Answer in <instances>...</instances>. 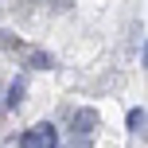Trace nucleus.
Segmentation results:
<instances>
[{"label":"nucleus","mask_w":148,"mask_h":148,"mask_svg":"<svg viewBox=\"0 0 148 148\" xmlns=\"http://www.w3.org/2000/svg\"><path fill=\"white\" fill-rule=\"evenodd\" d=\"M23 94H27V78H12V82H8L4 105H8V109H20V105H23Z\"/></svg>","instance_id":"nucleus-3"},{"label":"nucleus","mask_w":148,"mask_h":148,"mask_svg":"<svg viewBox=\"0 0 148 148\" xmlns=\"http://www.w3.org/2000/svg\"><path fill=\"white\" fill-rule=\"evenodd\" d=\"M59 148H62V144H59ZM66 148H94V136H86V133H74Z\"/></svg>","instance_id":"nucleus-6"},{"label":"nucleus","mask_w":148,"mask_h":148,"mask_svg":"<svg viewBox=\"0 0 148 148\" xmlns=\"http://www.w3.org/2000/svg\"><path fill=\"white\" fill-rule=\"evenodd\" d=\"M59 129L51 125V121H39V125H31L27 133H20V148H59Z\"/></svg>","instance_id":"nucleus-1"},{"label":"nucleus","mask_w":148,"mask_h":148,"mask_svg":"<svg viewBox=\"0 0 148 148\" xmlns=\"http://www.w3.org/2000/svg\"><path fill=\"white\" fill-rule=\"evenodd\" d=\"M125 129L129 133H144V105H133L125 113Z\"/></svg>","instance_id":"nucleus-5"},{"label":"nucleus","mask_w":148,"mask_h":148,"mask_svg":"<svg viewBox=\"0 0 148 148\" xmlns=\"http://www.w3.org/2000/svg\"><path fill=\"white\" fill-rule=\"evenodd\" d=\"M27 70H55L51 51H27Z\"/></svg>","instance_id":"nucleus-4"},{"label":"nucleus","mask_w":148,"mask_h":148,"mask_svg":"<svg viewBox=\"0 0 148 148\" xmlns=\"http://www.w3.org/2000/svg\"><path fill=\"white\" fill-rule=\"evenodd\" d=\"M97 121H101V117H97L94 105H82V109H74V113H70V129H74V133H86V136H94Z\"/></svg>","instance_id":"nucleus-2"},{"label":"nucleus","mask_w":148,"mask_h":148,"mask_svg":"<svg viewBox=\"0 0 148 148\" xmlns=\"http://www.w3.org/2000/svg\"><path fill=\"white\" fill-rule=\"evenodd\" d=\"M51 8H55V12H66V8H70V0H51Z\"/></svg>","instance_id":"nucleus-7"}]
</instances>
